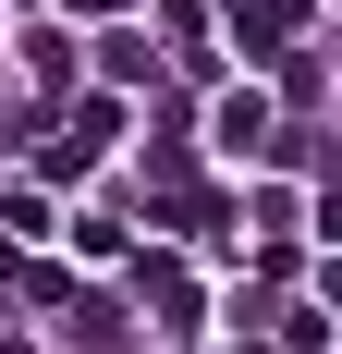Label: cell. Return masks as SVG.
Instances as JSON below:
<instances>
[{
  "instance_id": "6da1fadb",
  "label": "cell",
  "mask_w": 342,
  "mask_h": 354,
  "mask_svg": "<svg viewBox=\"0 0 342 354\" xmlns=\"http://www.w3.org/2000/svg\"><path fill=\"white\" fill-rule=\"evenodd\" d=\"M233 37H244V62H269V49H294V37H306V0H244Z\"/></svg>"
},
{
  "instance_id": "7a4b0ae2",
  "label": "cell",
  "mask_w": 342,
  "mask_h": 354,
  "mask_svg": "<svg viewBox=\"0 0 342 354\" xmlns=\"http://www.w3.org/2000/svg\"><path fill=\"white\" fill-rule=\"evenodd\" d=\"M110 122H123V110H110V98H86V110H73V135L49 147V183H73V171H86V159H98V147H110Z\"/></svg>"
},
{
  "instance_id": "3957f363",
  "label": "cell",
  "mask_w": 342,
  "mask_h": 354,
  "mask_svg": "<svg viewBox=\"0 0 342 354\" xmlns=\"http://www.w3.org/2000/svg\"><path fill=\"white\" fill-rule=\"evenodd\" d=\"M220 147H269V98H257V86L220 98Z\"/></svg>"
},
{
  "instance_id": "277c9868",
  "label": "cell",
  "mask_w": 342,
  "mask_h": 354,
  "mask_svg": "<svg viewBox=\"0 0 342 354\" xmlns=\"http://www.w3.org/2000/svg\"><path fill=\"white\" fill-rule=\"evenodd\" d=\"M147 306H159V318H196V281H183L171 257H147Z\"/></svg>"
}]
</instances>
